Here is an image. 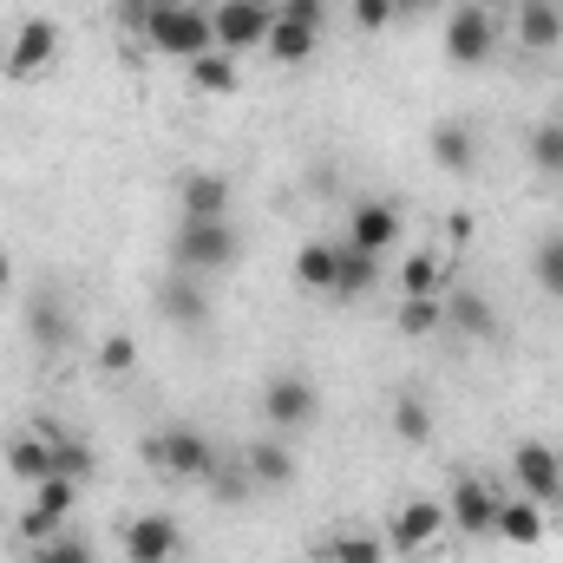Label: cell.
I'll return each mask as SVG.
<instances>
[{"mask_svg": "<svg viewBox=\"0 0 563 563\" xmlns=\"http://www.w3.org/2000/svg\"><path fill=\"white\" fill-rule=\"evenodd\" d=\"M170 250H177V269L184 276H210V269H230L243 256V236H236L230 217H184Z\"/></svg>", "mask_w": 563, "mask_h": 563, "instance_id": "1", "label": "cell"}, {"mask_svg": "<svg viewBox=\"0 0 563 563\" xmlns=\"http://www.w3.org/2000/svg\"><path fill=\"white\" fill-rule=\"evenodd\" d=\"M144 40H151L157 53H170V59H197V53H210V46H217V26H210V13H203V7H190V0H157V13H151Z\"/></svg>", "mask_w": 563, "mask_h": 563, "instance_id": "2", "label": "cell"}, {"mask_svg": "<svg viewBox=\"0 0 563 563\" xmlns=\"http://www.w3.org/2000/svg\"><path fill=\"white\" fill-rule=\"evenodd\" d=\"M144 452H151V465L170 472V478H210V472H217V445H210L197 426H164V432L144 439Z\"/></svg>", "mask_w": 563, "mask_h": 563, "instance_id": "3", "label": "cell"}, {"mask_svg": "<svg viewBox=\"0 0 563 563\" xmlns=\"http://www.w3.org/2000/svg\"><path fill=\"white\" fill-rule=\"evenodd\" d=\"M445 53H452L459 66H485V59L498 53V20H492L485 0H472V7H459V13L445 20Z\"/></svg>", "mask_w": 563, "mask_h": 563, "instance_id": "4", "label": "cell"}, {"mask_svg": "<svg viewBox=\"0 0 563 563\" xmlns=\"http://www.w3.org/2000/svg\"><path fill=\"white\" fill-rule=\"evenodd\" d=\"M210 26H217V46H223V53L263 46L269 26H276V7H269V0H223V7L210 13Z\"/></svg>", "mask_w": 563, "mask_h": 563, "instance_id": "5", "label": "cell"}, {"mask_svg": "<svg viewBox=\"0 0 563 563\" xmlns=\"http://www.w3.org/2000/svg\"><path fill=\"white\" fill-rule=\"evenodd\" d=\"M53 53H59V26H53L46 13H33V20H20V33H13V46H7V73H13V79H33V73L53 66Z\"/></svg>", "mask_w": 563, "mask_h": 563, "instance_id": "6", "label": "cell"}, {"mask_svg": "<svg viewBox=\"0 0 563 563\" xmlns=\"http://www.w3.org/2000/svg\"><path fill=\"white\" fill-rule=\"evenodd\" d=\"M511 472H518V492H525L531 505H544V498H563V452H551L544 439H531V445H518V459H511Z\"/></svg>", "mask_w": 563, "mask_h": 563, "instance_id": "7", "label": "cell"}, {"mask_svg": "<svg viewBox=\"0 0 563 563\" xmlns=\"http://www.w3.org/2000/svg\"><path fill=\"white\" fill-rule=\"evenodd\" d=\"M498 505H505V498H498L485 478H459V485H452V511H445V518H452L465 538H492V531H498Z\"/></svg>", "mask_w": 563, "mask_h": 563, "instance_id": "8", "label": "cell"}, {"mask_svg": "<svg viewBox=\"0 0 563 563\" xmlns=\"http://www.w3.org/2000/svg\"><path fill=\"white\" fill-rule=\"evenodd\" d=\"M177 544H184V531H177V518H164V511H144V518L125 525V558L132 563H170Z\"/></svg>", "mask_w": 563, "mask_h": 563, "instance_id": "9", "label": "cell"}, {"mask_svg": "<svg viewBox=\"0 0 563 563\" xmlns=\"http://www.w3.org/2000/svg\"><path fill=\"white\" fill-rule=\"evenodd\" d=\"M263 413H269V426H282V432L308 426L314 420V387H308L301 374H276V380L263 387Z\"/></svg>", "mask_w": 563, "mask_h": 563, "instance_id": "10", "label": "cell"}, {"mask_svg": "<svg viewBox=\"0 0 563 563\" xmlns=\"http://www.w3.org/2000/svg\"><path fill=\"white\" fill-rule=\"evenodd\" d=\"M439 531H445V511H439L432 498H413V505L394 511V525H387V551H426V544H439Z\"/></svg>", "mask_w": 563, "mask_h": 563, "instance_id": "11", "label": "cell"}, {"mask_svg": "<svg viewBox=\"0 0 563 563\" xmlns=\"http://www.w3.org/2000/svg\"><path fill=\"white\" fill-rule=\"evenodd\" d=\"M230 177L223 170H190L184 184H177V210L184 217H230Z\"/></svg>", "mask_w": 563, "mask_h": 563, "instance_id": "12", "label": "cell"}, {"mask_svg": "<svg viewBox=\"0 0 563 563\" xmlns=\"http://www.w3.org/2000/svg\"><path fill=\"white\" fill-rule=\"evenodd\" d=\"M347 243L367 250V256H380L387 243H400V203H361L347 217Z\"/></svg>", "mask_w": 563, "mask_h": 563, "instance_id": "13", "label": "cell"}, {"mask_svg": "<svg viewBox=\"0 0 563 563\" xmlns=\"http://www.w3.org/2000/svg\"><path fill=\"white\" fill-rule=\"evenodd\" d=\"M157 314L177 321V328H203V321H210V301H203V288L190 276H170L157 288Z\"/></svg>", "mask_w": 563, "mask_h": 563, "instance_id": "14", "label": "cell"}, {"mask_svg": "<svg viewBox=\"0 0 563 563\" xmlns=\"http://www.w3.org/2000/svg\"><path fill=\"white\" fill-rule=\"evenodd\" d=\"M7 472L26 478V485L53 478V439H46V432H13V439H7Z\"/></svg>", "mask_w": 563, "mask_h": 563, "instance_id": "15", "label": "cell"}, {"mask_svg": "<svg viewBox=\"0 0 563 563\" xmlns=\"http://www.w3.org/2000/svg\"><path fill=\"white\" fill-rule=\"evenodd\" d=\"M374 282H380V256H367V250H354V243H334V295H341V301L367 295Z\"/></svg>", "mask_w": 563, "mask_h": 563, "instance_id": "16", "label": "cell"}, {"mask_svg": "<svg viewBox=\"0 0 563 563\" xmlns=\"http://www.w3.org/2000/svg\"><path fill=\"white\" fill-rule=\"evenodd\" d=\"M518 40H525L531 53H551L563 40V13L551 0H518Z\"/></svg>", "mask_w": 563, "mask_h": 563, "instance_id": "17", "label": "cell"}, {"mask_svg": "<svg viewBox=\"0 0 563 563\" xmlns=\"http://www.w3.org/2000/svg\"><path fill=\"white\" fill-rule=\"evenodd\" d=\"M445 321H452L459 334H472V341H492V334H498V308L478 301V295H465V288L445 295Z\"/></svg>", "mask_w": 563, "mask_h": 563, "instance_id": "18", "label": "cell"}, {"mask_svg": "<svg viewBox=\"0 0 563 563\" xmlns=\"http://www.w3.org/2000/svg\"><path fill=\"white\" fill-rule=\"evenodd\" d=\"M46 439H53V478L86 485V478H92V445H86L79 432H46Z\"/></svg>", "mask_w": 563, "mask_h": 563, "instance_id": "19", "label": "cell"}, {"mask_svg": "<svg viewBox=\"0 0 563 563\" xmlns=\"http://www.w3.org/2000/svg\"><path fill=\"white\" fill-rule=\"evenodd\" d=\"M243 465H250L256 485H288V478H295V459H288V445H276V439H256V445L243 452Z\"/></svg>", "mask_w": 563, "mask_h": 563, "instance_id": "20", "label": "cell"}, {"mask_svg": "<svg viewBox=\"0 0 563 563\" xmlns=\"http://www.w3.org/2000/svg\"><path fill=\"white\" fill-rule=\"evenodd\" d=\"M321 563H387V538H367V531H341L321 544Z\"/></svg>", "mask_w": 563, "mask_h": 563, "instance_id": "21", "label": "cell"}, {"mask_svg": "<svg viewBox=\"0 0 563 563\" xmlns=\"http://www.w3.org/2000/svg\"><path fill=\"white\" fill-rule=\"evenodd\" d=\"M190 79H197L203 92H236V79H243V73H236V59H230L223 46H210V53H197V59H190Z\"/></svg>", "mask_w": 563, "mask_h": 563, "instance_id": "22", "label": "cell"}, {"mask_svg": "<svg viewBox=\"0 0 563 563\" xmlns=\"http://www.w3.org/2000/svg\"><path fill=\"white\" fill-rule=\"evenodd\" d=\"M314 40H321V33H314V26H295V20H276V26H269V40H263V46H269V53H276L282 66H301V59H308V53H314Z\"/></svg>", "mask_w": 563, "mask_h": 563, "instance_id": "23", "label": "cell"}, {"mask_svg": "<svg viewBox=\"0 0 563 563\" xmlns=\"http://www.w3.org/2000/svg\"><path fill=\"white\" fill-rule=\"evenodd\" d=\"M295 282L314 288V295H334V243H308L295 256Z\"/></svg>", "mask_w": 563, "mask_h": 563, "instance_id": "24", "label": "cell"}, {"mask_svg": "<svg viewBox=\"0 0 563 563\" xmlns=\"http://www.w3.org/2000/svg\"><path fill=\"white\" fill-rule=\"evenodd\" d=\"M33 341H40V347H66V341H73V314H66L53 295L33 301Z\"/></svg>", "mask_w": 563, "mask_h": 563, "instance_id": "25", "label": "cell"}, {"mask_svg": "<svg viewBox=\"0 0 563 563\" xmlns=\"http://www.w3.org/2000/svg\"><path fill=\"white\" fill-rule=\"evenodd\" d=\"M498 538H511V544H538L544 538V511L525 498V505H498Z\"/></svg>", "mask_w": 563, "mask_h": 563, "instance_id": "26", "label": "cell"}, {"mask_svg": "<svg viewBox=\"0 0 563 563\" xmlns=\"http://www.w3.org/2000/svg\"><path fill=\"white\" fill-rule=\"evenodd\" d=\"M472 151H478V144H472V132H465V125H459V119H452V125H439V132H432V157H439V164H445V170H472Z\"/></svg>", "mask_w": 563, "mask_h": 563, "instance_id": "27", "label": "cell"}, {"mask_svg": "<svg viewBox=\"0 0 563 563\" xmlns=\"http://www.w3.org/2000/svg\"><path fill=\"white\" fill-rule=\"evenodd\" d=\"M73 498H79V485H73V478H40V485H33V511H46L53 525H66V518H73Z\"/></svg>", "mask_w": 563, "mask_h": 563, "instance_id": "28", "label": "cell"}, {"mask_svg": "<svg viewBox=\"0 0 563 563\" xmlns=\"http://www.w3.org/2000/svg\"><path fill=\"white\" fill-rule=\"evenodd\" d=\"M394 432H400L407 445H426V439H432V413H426V400L400 394V400H394Z\"/></svg>", "mask_w": 563, "mask_h": 563, "instance_id": "29", "label": "cell"}, {"mask_svg": "<svg viewBox=\"0 0 563 563\" xmlns=\"http://www.w3.org/2000/svg\"><path fill=\"white\" fill-rule=\"evenodd\" d=\"M400 288H407V301H439V263L432 256H413L400 269Z\"/></svg>", "mask_w": 563, "mask_h": 563, "instance_id": "30", "label": "cell"}, {"mask_svg": "<svg viewBox=\"0 0 563 563\" xmlns=\"http://www.w3.org/2000/svg\"><path fill=\"white\" fill-rule=\"evenodd\" d=\"M33 563H92V544H79L73 531H59V538L33 544Z\"/></svg>", "mask_w": 563, "mask_h": 563, "instance_id": "31", "label": "cell"}, {"mask_svg": "<svg viewBox=\"0 0 563 563\" xmlns=\"http://www.w3.org/2000/svg\"><path fill=\"white\" fill-rule=\"evenodd\" d=\"M531 269H538V282H544L551 295H563V236H544V243H538Z\"/></svg>", "mask_w": 563, "mask_h": 563, "instance_id": "32", "label": "cell"}, {"mask_svg": "<svg viewBox=\"0 0 563 563\" xmlns=\"http://www.w3.org/2000/svg\"><path fill=\"white\" fill-rule=\"evenodd\" d=\"M531 157H538L544 170H558V177H563V119H558V125H538V132H531Z\"/></svg>", "mask_w": 563, "mask_h": 563, "instance_id": "33", "label": "cell"}, {"mask_svg": "<svg viewBox=\"0 0 563 563\" xmlns=\"http://www.w3.org/2000/svg\"><path fill=\"white\" fill-rule=\"evenodd\" d=\"M439 321H445L439 301H407V308H400V334H432Z\"/></svg>", "mask_w": 563, "mask_h": 563, "instance_id": "34", "label": "cell"}, {"mask_svg": "<svg viewBox=\"0 0 563 563\" xmlns=\"http://www.w3.org/2000/svg\"><path fill=\"white\" fill-rule=\"evenodd\" d=\"M276 20H295V26H328V0H282L276 7Z\"/></svg>", "mask_w": 563, "mask_h": 563, "instance_id": "35", "label": "cell"}, {"mask_svg": "<svg viewBox=\"0 0 563 563\" xmlns=\"http://www.w3.org/2000/svg\"><path fill=\"white\" fill-rule=\"evenodd\" d=\"M99 361H106V374H132V361H139V347H132V334H112V341L99 347Z\"/></svg>", "mask_w": 563, "mask_h": 563, "instance_id": "36", "label": "cell"}, {"mask_svg": "<svg viewBox=\"0 0 563 563\" xmlns=\"http://www.w3.org/2000/svg\"><path fill=\"white\" fill-rule=\"evenodd\" d=\"M394 13H400L394 0H354V26H361V33H380Z\"/></svg>", "mask_w": 563, "mask_h": 563, "instance_id": "37", "label": "cell"}, {"mask_svg": "<svg viewBox=\"0 0 563 563\" xmlns=\"http://www.w3.org/2000/svg\"><path fill=\"white\" fill-rule=\"evenodd\" d=\"M210 478H217V498H250V485H256L250 465H223V472H210Z\"/></svg>", "mask_w": 563, "mask_h": 563, "instance_id": "38", "label": "cell"}, {"mask_svg": "<svg viewBox=\"0 0 563 563\" xmlns=\"http://www.w3.org/2000/svg\"><path fill=\"white\" fill-rule=\"evenodd\" d=\"M59 531H66V525H53L46 511H20V538H26V544H46V538H59Z\"/></svg>", "mask_w": 563, "mask_h": 563, "instance_id": "39", "label": "cell"}, {"mask_svg": "<svg viewBox=\"0 0 563 563\" xmlns=\"http://www.w3.org/2000/svg\"><path fill=\"white\" fill-rule=\"evenodd\" d=\"M151 13H157V0H119V26H132V33L151 26Z\"/></svg>", "mask_w": 563, "mask_h": 563, "instance_id": "40", "label": "cell"}, {"mask_svg": "<svg viewBox=\"0 0 563 563\" xmlns=\"http://www.w3.org/2000/svg\"><path fill=\"white\" fill-rule=\"evenodd\" d=\"M394 7H413V13H426V7H439V0H394Z\"/></svg>", "mask_w": 563, "mask_h": 563, "instance_id": "41", "label": "cell"}, {"mask_svg": "<svg viewBox=\"0 0 563 563\" xmlns=\"http://www.w3.org/2000/svg\"><path fill=\"white\" fill-rule=\"evenodd\" d=\"M7 282H13V263H7V256H0V288H7Z\"/></svg>", "mask_w": 563, "mask_h": 563, "instance_id": "42", "label": "cell"}, {"mask_svg": "<svg viewBox=\"0 0 563 563\" xmlns=\"http://www.w3.org/2000/svg\"><path fill=\"white\" fill-rule=\"evenodd\" d=\"M492 7H518V0H492Z\"/></svg>", "mask_w": 563, "mask_h": 563, "instance_id": "43", "label": "cell"}]
</instances>
